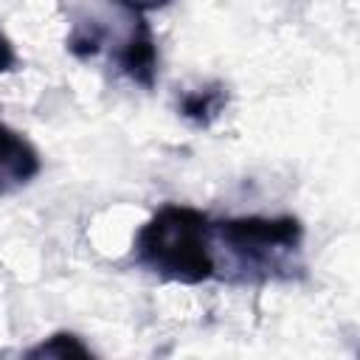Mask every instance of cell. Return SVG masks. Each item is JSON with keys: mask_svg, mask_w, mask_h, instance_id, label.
Listing matches in <instances>:
<instances>
[{"mask_svg": "<svg viewBox=\"0 0 360 360\" xmlns=\"http://www.w3.org/2000/svg\"><path fill=\"white\" fill-rule=\"evenodd\" d=\"M214 222L191 205H160L135 233V262L177 284H200L217 273Z\"/></svg>", "mask_w": 360, "mask_h": 360, "instance_id": "1", "label": "cell"}, {"mask_svg": "<svg viewBox=\"0 0 360 360\" xmlns=\"http://www.w3.org/2000/svg\"><path fill=\"white\" fill-rule=\"evenodd\" d=\"M304 228L295 217H233L214 222V239L228 250L248 278H267L287 270Z\"/></svg>", "mask_w": 360, "mask_h": 360, "instance_id": "2", "label": "cell"}, {"mask_svg": "<svg viewBox=\"0 0 360 360\" xmlns=\"http://www.w3.org/2000/svg\"><path fill=\"white\" fill-rule=\"evenodd\" d=\"M129 20H132V25H129L127 37L118 42L112 59L118 62V68H121L135 84L152 87V84H155V73H158L155 39H152V31H149L143 14L129 11Z\"/></svg>", "mask_w": 360, "mask_h": 360, "instance_id": "3", "label": "cell"}, {"mask_svg": "<svg viewBox=\"0 0 360 360\" xmlns=\"http://www.w3.org/2000/svg\"><path fill=\"white\" fill-rule=\"evenodd\" d=\"M39 174V155L25 135L0 121V197L28 186Z\"/></svg>", "mask_w": 360, "mask_h": 360, "instance_id": "4", "label": "cell"}, {"mask_svg": "<svg viewBox=\"0 0 360 360\" xmlns=\"http://www.w3.org/2000/svg\"><path fill=\"white\" fill-rule=\"evenodd\" d=\"M228 104V93L222 84H208V87H197L180 96V115L188 118L197 127H208Z\"/></svg>", "mask_w": 360, "mask_h": 360, "instance_id": "5", "label": "cell"}, {"mask_svg": "<svg viewBox=\"0 0 360 360\" xmlns=\"http://www.w3.org/2000/svg\"><path fill=\"white\" fill-rule=\"evenodd\" d=\"M28 357H59V360H68V357H90V349L70 332H56L51 335L48 340H42L39 346L28 349L25 352Z\"/></svg>", "mask_w": 360, "mask_h": 360, "instance_id": "6", "label": "cell"}, {"mask_svg": "<svg viewBox=\"0 0 360 360\" xmlns=\"http://www.w3.org/2000/svg\"><path fill=\"white\" fill-rule=\"evenodd\" d=\"M104 39H107V31L98 28V25L90 20V22H84V25H76V28H73V34L68 37V48H70L76 56L87 59V56H96V53L101 51Z\"/></svg>", "mask_w": 360, "mask_h": 360, "instance_id": "7", "label": "cell"}, {"mask_svg": "<svg viewBox=\"0 0 360 360\" xmlns=\"http://www.w3.org/2000/svg\"><path fill=\"white\" fill-rule=\"evenodd\" d=\"M112 3L124 6L127 11H138V14H143V11H155V8H163L169 0H112Z\"/></svg>", "mask_w": 360, "mask_h": 360, "instance_id": "8", "label": "cell"}, {"mask_svg": "<svg viewBox=\"0 0 360 360\" xmlns=\"http://www.w3.org/2000/svg\"><path fill=\"white\" fill-rule=\"evenodd\" d=\"M14 62H17L14 48H11V42H8V37L0 31V73L11 70V68H14Z\"/></svg>", "mask_w": 360, "mask_h": 360, "instance_id": "9", "label": "cell"}]
</instances>
